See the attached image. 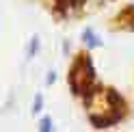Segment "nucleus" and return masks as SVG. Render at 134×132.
Segmentation results:
<instances>
[{
	"label": "nucleus",
	"mask_w": 134,
	"mask_h": 132,
	"mask_svg": "<svg viewBox=\"0 0 134 132\" xmlns=\"http://www.w3.org/2000/svg\"><path fill=\"white\" fill-rule=\"evenodd\" d=\"M41 108H43V95L37 93V95H35V100H32V115L41 113Z\"/></svg>",
	"instance_id": "nucleus-2"
},
{
	"label": "nucleus",
	"mask_w": 134,
	"mask_h": 132,
	"mask_svg": "<svg viewBox=\"0 0 134 132\" xmlns=\"http://www.w3.org/2000/svg\"><path fill=\"white\" fill-rule=\"evenodd\" d=\"M54 80H56V74H54V72H50V74H48V78H46V82H48V85H52Z\"/></svg>",
	"instance_id": "nucleus-5"
},
{
	"label": "nucleus",
	"mask_w": 134,
	"mask_h": 132,
	"mask_svg": "<svg viewBox=\"0 0 134 132\" xmlns=\"http://www.w3.org/2000/svg\"><path fill=\"white\" fill-rule=\"evenodd\" d=\"M37 50H39V37H32L30 46H28V59H32V56L37 54Z\"/></svg>",
	"instance_id": "nucleus-4"
},
{
	"label": "nucleus",
	"mask_w": 134,
	"mask_h": 132,
	"mask_svg": "<svg viewBox=\"0 0 134 132\" xmlns=\"http://www.w3.org/2000/svg\"><path fill=\"white\" fill-rule=\"evenodd\" d=\"M82 43H85L89 50H93V48L102 46V39L93 32V28H85V30H82Z\"/></svg>",
	"instance_id": "nucleus-1"
},
{
	"label": "nucleus",
	"mask_w": 134,
	"mask_h": 132,
	"mask_svg": "<svg viewBox=\"0 0 134 132\" xmlns=\"http://www.w3.org/2000/svg\"><path fill=\"white\" fill-rule=\"evenodd\" d=\"M52 128H54V126H52V117H43V119L39 121V130H41V132H50Z\"/></svg>",
	"instance_id": "nucleus-3"
}]
</instances>
